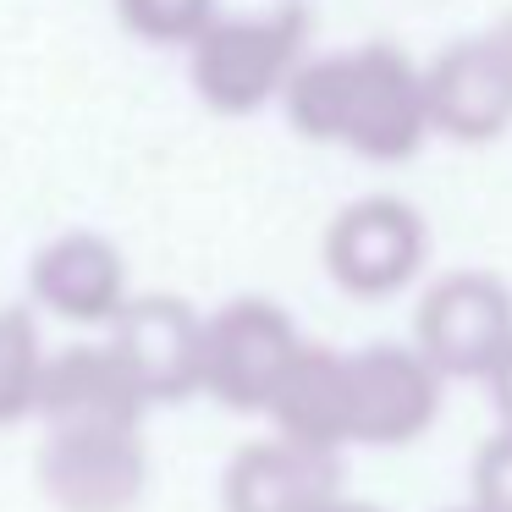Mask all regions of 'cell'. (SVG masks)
Returning <instances> with one entry per match:
<instances>
[{
  "mask_svg": "<svg viewBox=\"0 0 512 512\" xmlns=\"http://www.w3.org/2000/svg\"><path fill=\"white\" fill-rule=\"evenodd\" d=\"M281 100L309 144H342L375 166H397V160L419 155L430 138L419 67L391 45L298 61Z\"/></svg>",
  "mask_w": 512,
  "mask_h": 512,
  "instance_id": "6da1fadb",
  "label": "cell"
},
{
  "mask_svg": "<svg viewBox=\"0 0 512 512\" xmlns=\"http://www.w3.org/2000/svg\"><path fill=\"white\" fill-rule=\"evenodd\" d=\"M309 45V17L303 6L248 17H210L193 39V89L221 116H254L287 89L292 67Z\"/></svg>",
  "mask_w": 512,
  "mask_h": 512,
  "instance_id": "7a4b0ae2",
  "label": "cell"
},
{
  "mask_svg": "<svg viewBox=\"0 0 512 512\" xmlns=\"http://www.w3.org/2000/svg\"><path fill=\"white\" fill-rule=\"evenodd\" d=\"M298 325L270 298H232L199 325V391L232 413H259L281 364L298 347Z\"/></svg>",
  "mask_w": 512,
  "mask_h": 512,
  "instance_id": "3957f363",
  "label": "cell"
},
{
  "mask_svg": "<svg viewBox=\"0 0 512 512\" xmlns=\"http://www.w3.org/2000/svg\"><path fill=\"white\" fill-rule=\"evenodd\" d=\"M430 237L413 204L391 193L353 199L325 232V270L347 298H391L419 276Z\"/></svg>",
  "mask_w": 512,
  "mask_h": 512,
  "instance_id": "277c9868",
  "label": "cell"
},
{
  "mask_svg": "<svg viewBox=\"0 0 512 512\" xmlns=\"http://www.w3.org/2000/svg\"><path fill=\"white\" fill-rule=\"evenodd\" d=\"M39 490L56 512H133L149 485L138 430H50L39 446Z\"/></svg>",
  "mask_w": 512,
  "mask_h": 512,
  "instance_id": "5b68a950",
  "label": "cell"
},
{
  "mask_svg": "<svg viewBox=\"0 0 512 512\" xmlns=\"http://www.w3.org/2000/svg\"><path fill=\"white\" fill-rule=\"evenodd\" d=\"M441 369L419 347L375 342L347 353V419L358 446H408L441 413Z\"/></svg>",
  "mask_w": 512,
  "mask_h": 512,
  "instance_id": "8992f818",
  "label": "cell"
},
{
  "mask_svg": "<svg viewBox=\"0 0 512 512\" xmlns=\"http://www.w3.org/2000/svg\"><path fill=\"white\" fill-rule=\"evenodd\" d=\"M512 342V292L485 270H452L419 303V353L452 380H479Z\"/></svg>",
  "mask_w": 512,
  "mask_h": 512,
  "instance_id": "52a82bcc",
  "label": "cell"
},
{
  "mask_svg": "<svg viewBox=\"0 0 512 512\" xmlns=\"http://www.w3.org/2000/svg\"><path fill=\"white\" fill-rule=\"evenodd\" d=\"M199 314L171 292H144L111 314V347L138 380L144 402H182L199 391Z\"/></svg>",
  "mask_w": 512,
  "mask_h": 512,
  "instance_id": "ba28073f",
  "label": "cell"
},
{
  "mask_svg": "<svg viewBox=\"0 0 512 512\" xmlns=\"http://www.w3.org/2000/svg\"><path fill=\"white\" fill-rule=\"evenodd\" d=\"M144 391L127 375L111 342H72L61 353H45V375H39L34 413L50 430H94V424H116V430H138L144 424Z\"/></svg>",
  "mask_w": 512,
  "mask_h": 512,
  "instance_id": "9c48e42d",
  "label": "cell"
},
{
  "mask_svg": "<svg viewBox=\"0 0 512 512\" xmlns=\"http://www.w3.org/2000/svg\"><path fill=\"white\" fill-rule=\"evenodd\" d=\"M419 83L430 133L452 138V144H496L512 127V83L485 39H463V45L441 50L419 72Z\"/></svg>",
  "mask_w": 512,
  "mask_h": 512,
  "instance_id": "30bf717a",
  "label": "cell"
},
{
  "mask_svg": "<svg viewBox=\"0 0 512 512\" xmlns=\"http://www.w3.org/2000/svg\"><path fill=\"white\" fill-rule=\"evenodd\" d=\"M342 485L336 452L298 446L287 435L254 441L226 463L221 474V507L226 512H320Z\"/></svg>",
  "mask_w": 512,
  "mask_h": 512,
  "instance_id": "8fae6325",
  "label": "cell"
},
{
  "mask_svg": "<svg viewBox=\"0 0 512 512\" xmlns=\"http://www.w3.org/2000/svg\"><path fill=\"white\" fill-rule=\"evenodd\" d=\"M28 292L39 309L72 325H111L127 303V259L94 232H61L28 265Z\"/></svg>",
  "mask_w": 512,
  "mask_h": 512,
  "instance_id": "7c38bea8",
  "label": "cell"
},
{
  "mask_svg": "<svg viewBox=\"0 0 512 512\" xmlns=\"http://www.w3.org/2000/svg\"><path fill=\"white\" fill-rule=\"evenodd\" d=\"M259 413H270L276 435H287V441L342 452L353 441V419H347V353L298 342Z\"/></svg>",
  "mask_w": 512,
  "mask_h": 512,
  "instance_id": "4fadbf2b",
  "label": "cell"
},
{
  "mask_svg": "<svg viewBox=\"0 0 512 512\" xmlns=\"http://www.w3.org/2000/svg\"><path fill=\"white\" fill-rule=\"evenodd\" d=\"M39 375H45V342L28 309H0V424L34 413Z\"/></svg>",
  "mask_w": 512,
  "mask_h": 512,
  "instance_id": "5bb4252c",
  "label": "cell"
},
{
  "mask_svg": "<svg viewBox=\"0 0 512 512\" xmlns=\"http://www.w3.org/2000/svg\"><path fill=\"white\" fill-rule=\"evenodd\" d=\"M122 28L149 45H193L199 28L215 17V0H116Z\"/></svg>",
  "mask_w": 512,
  "mask_h": 512,
  "instance_id": "9a60e30c",
  "label": "cell"
},
{
  "mask_svg": "<svg viewBox=\"0 0 512 512\" xmlns=\"http://www.w3.org/2000/svg\"><path fill=\"white\" fill-rule=\"evenodd\" d=\"M474 512H512V430L490 435L474 457Z\"/></svg>",
  "mask_w": 512,
  "mask_h": 512,
  "instance_id": "2e32d148",
  "label": "cell"
},
{
  "mask_svg": "<svg viewBox=\"0 0 512 512\" xmlns=\"http://www.w3.org/2000/svg\"><path fill=\"white\" fill-rule=\"evenodd\" d=\"M490 386V402H496V413H501V430H512V342L496 353V364L479 375Z\"/></svg>",
  "mask_w": 512,
  "mask_h": 512,
  "instance_id": "e0dca14e",
  "label": "cell"
},
{
  "mask_svg": "<svg viewBox=\"0 0 512 512\" xmlns=\"http://www.w3.org/2000/svg\"><path fill=\"white\" fill-rule=\"evenodd\" d=\"M485 45H490V56L501 61V72H507V83H512V12H507V17H501V23L485 34Z\"/></svg>",
  "mask_w": 512,
  "mask_h": 512,
  "instance_id": "ac0fdd59",
  "label": "cell"
},
{
  "mask_svg": "<svg viewBox=\"0 0 512 512\" xmlns=\"http://www.w3.org/2000/svg\"><path fill=\"white\" fill-rule=\"evenodd\" d=\"M320 512H380V507H369V501H347V496H342V490H336V496H331V501H325V507H320Z\"/></svg>",
  "mask_w": 512,
  "mask_h": 512,
  "instance_id": "d6986e66",
  "label": "cell"
},
{
  "mask_svg": "<svg viewBox=\"0 0 512 512\" xmlns=\"http://www.w3.org/2000/svg\"><path fill=\"white\" fill-rule=\"evenodd\" d=\"M468 512H474V507H468Z\"/></svg>",
  "mask_w": 512,
  "mask_h": 512,
  "instance_id": "ffe728a7",
  "label": "cell"
}]
</instances>
